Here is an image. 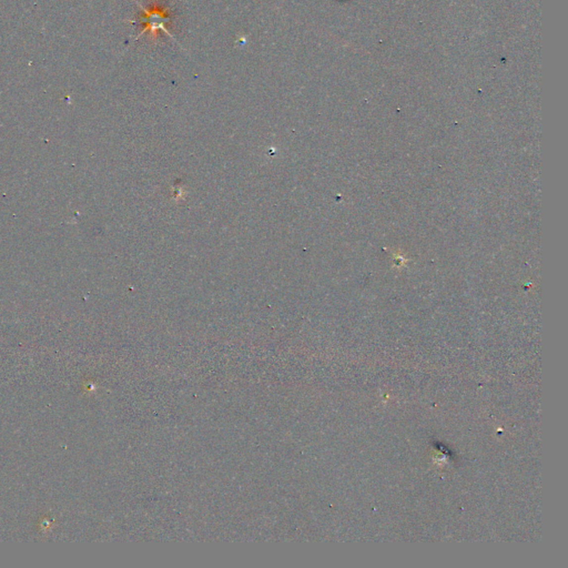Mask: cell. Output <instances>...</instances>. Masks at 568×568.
<instances>
[{"label": "cell", "instance_id": "1", "mask_svg": "<svg viewBox=\"0 0 568 568\" xmlns=\"http://www.w3.org/2000/svg\"><path fill=\"white\" fill-rule=\"evenodd\" d=\"M141 11L142 16L140 20L142 30L138 38L146 32H149L152 38L155 40L158 38V30H163L167 32L168 36H170L169 31L167 30V24L171 19V10L167 4L159 1V0H154L149 6H141Z\"/></svg>", "mask_w": 568, "mask_h": 568}]
</instances>
